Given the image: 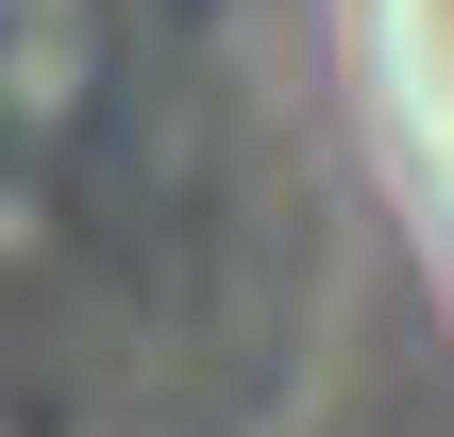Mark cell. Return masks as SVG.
I'll list each match as a JSON object with an SVG mask.
<instances>
[{
	"mask_svg": "<svg viewBox=\"0 0 454 437\" xmlns=\"http://www.w3.org/2000/svg\"><path fill=\"white\" fill-rule=\"evenodd\" d=\"M404 101H421V152L454 185V0H404Z\"/></svg>",
	"mask_w": 454,
	"mask_h": 437,
	"instance_id": "6da1fadb",
	"label": "cell"
}]
</instances>
